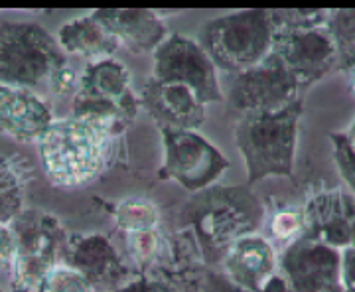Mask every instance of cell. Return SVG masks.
Instances as JSON below:
<instances>
[{"mask_svg": "<svg viewBox=\"0 0 355 292\" xmlns=\"http://www.w3.org/2000/svg\"><path fill=\"white\" fill-rule=\"evenodd\" d=\"M304 99L277 113L241 114L233 127L235 146L247 170V186L272 176L292 178Z\"/></svg>", "mask_w": 355, "mask_h": 292, "instance_id": "cell-1", "label": "cell"}, {"mask_svg": "<svg viewBox=\"0 0 355 292\" xmlns=\"http://www.w3.org/2000/svg\"><path fill=\"white\" fill-rule=\"evenodd\" d=\"M184 217L202 243L203 255L221 251L231 243L253 235L265 219V205L251 186H211L193 196Z\"/></svg>", "mask_w": 355, "mask_h": 292, "instance_id": "cell-2", "label": "cell"}, {"mask_svg": "<svg viewBox=\"0 0 355 292\" xmlns=\"http://www.w3.org/2000/svg\"><path fill=\"white\" fill-rule=\"evenodd\" d=\"M111 140L99 128L71 114L53 121L38 142L46 176L58 188L87 186L101 176Z\"/></svg>", "mask_w": 355, "mask_h": 292, "instance_id": "cell-3", "label": "cell"}, {"mask_svg": "<svg viewBox=\"0 0 355 292\" xmlns=\"http://www.w3.org/2000/svg\"><path fill=\"white\" fill-rule=\"evenodd\" d=\"M67 65V55L48 30L34 22L0 24V85L50 89L51 77Z\"/></svg>", "mask_w": 355, "mask_h": 292, "instance_id": "cell-4", "label": "cell"}, {"mask_svg": "<svg viewBox=\"0 0 355 292\" xmlns=\"http://www.w3.org/2000/svg\"><path fill=\"white\" fill-rule=\"evenodd\" d=\"M275 24L270 10L254 8L209 20L200 32V46L216 67L241 74L265 62L272 50Z\"/></svg>", "mask_w": 355, "mask_h": 292, "instance_id": "cell-5", "label": "cell"}, {"mask_svg": "<svg viewBox=\"0 0 355 292\" xmlns=\"http://www.w3.org/2000/svg\"><path fill=\"white\" fill-rule=\"evenodd\" d=\"M8 225L14 235L10 289L12 292H40L46 277L64 263L65 227L48 212L26 207Z\"/></svg>", "mask_w": 355, "mask_h": 292, "instance_id": "cell-6", "label": "cell"}, {"mask_svg": "<svg viewBox=\"0 0 355 292\" xmlns=\"http://www.w3.org/2000/svg\"><path fill=\"white\" fill-rule=\"evenodd\" d=\"M164 140V162L158 170L160 180H174L184 190L200 194L221 178L229 160L196 130L160 128Z\"/></svg>", "mask_w": 355, "mask_h": 292, "instance_id": "cell-7", "label": "cell"}, {"mask_svg": "<svg viewBox=\"0 0 355 292\" xmlns=\"http://www.w3.org/2000/svg\"><path fill=\"white\" fill-rule=\"evenodd\" d=\"M153 79L190 87L203 105L223 101L217 67L203 51L200 42L174 34L153 51Z\"/></svg>", "mask_w": 355, "mask_h": 292, "instance_id": "cell-8", "label": "cell"}, {"mask_svg": "<svg viewBox=\"0 0 355 292\" xmlns=\"http://www.w3.org/2000/svg\"><path fill=\"white\" fill-rule=\"evenodd\" d=\"M298 99H304L298 83L275 53L233 77L227 93L229 107L239 114L277 113Z\"/></svg>", "mask_w": 355, "mask_h": 292, "instance_id": "cell-9", "label": "cell"}, {"mask_svg": "<svg viewBox=\"0 0 355 292\" xmlns=\"http://www.w3.org/2000/svg\"><path fill=\"white\" fill-rule=\"evenodd\" d=\"M270 53H275L294 77L302 95L338 69V53L326 26L314 30H279L275 32Z\"/></svg>", "mask_w": 355, "mask_h": 292, "instance_id": "cell-10", "label": "cell"}, {"mask_svg": "<svg viewBox=\"0 0 355 292\" xmlns=\"http://www.w3.org/2000/svg\"><path fill=\"white\" fill-rule=\"evenodd\" d=\"M279 268L294 292H343L342 251L298 237L286 245Z\"/></svg>", "mask_w": 355, "mask_h": 292, "instance_id": "cell-11", "label": "cell"}, {"mask_svg": "<svg viewBox=\"0 0 355 292\" xmlns=\"http://www.w3.org/2000/svg\"><path fill=\"white\" fill-rule=\"evenodd\" d=\"M302 237L322 243L336 251L352 247L355 223V198L342 188L314 194L302 207Z\"/></svg>", "mask_w": 355, "mask_h": 292, "instance_id": "cell-12", "label": "cell"}, {"mask_svg": "<svg viewBox=\"0 0 355 292\" xmlns=\"http://www.w3.org/2000/svg\"><path fill=\"white\" fill-rule=\"evenodd\" d=\"M139 101L160 128L196 130L205 123V105L186 85L162 83L150 77Z\"/></svg>", "mask_w": 355, "mask_h": 292, "instance_id": "cell-13", "label": "cell"}, {"mask_svg": "<svg viewBox=\"0 0 355 292\" xmlns=\"http://www.w3.org/2000/svg\"><path fill=\"white\" fill-rule=\"evenodd\" d=\"M64 263L79 270L93 286L116 289L128 277L111 241L99 233L67 235Z\"/></svg>", "mask_w": 355, "mask_h": 292, "instance_id": "cell-14", "label": "cell"}, {"mask_svg": "<svg viewBox=\"0 0 355 292\" xmlns=\"http://www.w3.org/2000/svg\"><path fill=\"white\" fill-rule=\"evenodd\" d=\"M53 121L50 103L38 93L0 85V135L18 142H40Z\"/></svg>", "mask_w": 355, "mask_h": 292, "instance_id": "cell-15", "label": "cell"}, {"mask_svg": "<svg viewBox=\"0 0 355 292\" xmlns=\"http://www.w3.org/2000/svg\"><path fill=\"white\" fill-rule=\"evenodd\" d=\"M93 16L113 34L119 46L132 53L154 51L166 40V26L160 14L146 8H99Z\"/></svg>", "mask_w": 355, "mask_h": 292, "instance_id": "cell-16", "label": "cell"}, {"mask_svg": "<svg viewBox=\"0 0 355 292\" xmlns=\"http://www.w3.org/2000/svg\"><path fill=\"white\" fill-rule=\"evenodd\" d=\"M221 261L225 277L245 292L257 291L279 268V259L270 241L257 233L231 243Z\"/></svg>", "mask_w": 355, "mask_h": 292, "instance_id": "cell-17", "label": "cell"}, {"mask_svg": "<svg viewBox=\"0 0 355 292\" xmlns=\"http://www.w3.org/2000/svg\"><path fill=\"white\" fill-rule=\"evenodd\" d=\"M58 44L65 53H73L89 64L109 60L119 50V42L105 26L93 16H79L69 20L58 32Z\"/></svg>", "mask_w": 355, "mask_h": 292, "instance_id": "cell-18", "label": "cell"}, {"mask_svg": "<svg viewBox=\"0 0 355 292\" xmlns=\"http://www.w3.org/2000/svg\"><path fill=\"white\" fill-rule=\"evenodd\" d=\"M77 93L119 103L135 111H139L140 107L139 97L130 91L128 69L113 58L89 64L79 77Z\"/></svg>", "mask_w": 355, "mask_h": 292, "instance_id": "cell-19", "label": "cell"}, {"mask_svg": "<svg viewBox=\"0 0 355 292\" xmlns=\"http://www.w3.org/2000/svg\"><path fill=\"white\" fill-rule=\"evenodd\" d=\"M32 168L22 154L0 156V223H10L24 209Z\"/></svg>", "mask_w": 355, "mask_h": 292, "instance_id": "cell-20", "label": "cell"}, {"mask_svg": "<svg viewBox=\"0 0 355 292\" xmlns=\"http://www.w3.org/2000/svg\"><path fill=\"white\" fill-rule=\"evenodd\" d=\"M137 113L139 111L123 107L119 103L99 99V97H89V95H81V93L73 95V105H71L73 119L85 121L95 128H99L109 139L119 137L128 127V123L137 117Z\"/></svg>", "mask_w": 355, "mask_h": 292, "instance_id": "cell-21", "label": "cell"}, {"mask_svg": "<svg viewBox=\"0 0 355 292\" xmlns=\"http://www.w3.org/2000/svg\"><path fill=\"white\" fill-rule=\"evenodd\" d=\"M326 30L338 53V69L349 71L355 67V8L328 10Z\"/></svg>", "mask_w": 355, "mask_h": 292, "instance_id": "cell-22", "label": "cell"}, {"mask_svg": "<svg viewBox=\"0 0 355 292\" xmlns=\"http://www.w3.org/2000/svg\"><path fill=\"white\" fill-rule=\"evenodd\" d=\"M114 221L123 233H140L158 229L160 225V212L150 200L130 198L123 200L114 207Z\"/></svg>", "mask_w": 355, "mask_h": 292, "instance_id": "cell-23", "label": "cell"}, {"mask_svg": "<svg viewBox=\"0 0 355 292\" xmlns=\"http://www.w3.org/2000/svg\"><path fill=\"white\" fill-rule=\"evenodd\" d=\"M275 32L279 30H314L326 26L328 10L322 8H288V10H270Z\"/></svg>", "mask_w": 355, "mask_h": 292, "instance_id": "cell-24", "label": "cell"}, {"mask_svg": "<svg viewBox=\"0 0 355 292\" xmlns=\"http://www.w3.org/2000/svg\"><path fill=\"white\" fill-rule=\"evenodd\" d=\"M40 292H95V286L79 270L60 263L42 282Z\"/></svg>", "mask_w": 355, "mask_h": 292, "instance_id": "cell-25", "label": "cell"}, {"mask_svg": "<svg viewBox=\"0 0 355 292\" xmlns=\"http://www.w3.org/2000/svg\"><path fill=\"white\" fill-rule=\"evenodd\" d=\"M125 243H127L128 257L137 263V265H146L154 259H158L160 249H162V239L158 229L150 231H140V233H125Z\"/></svg>", "mask_w": 355, "mask_h": 292, "instance_id": "cell-26", "label": "cell"}, {"mask_svg": "<svg viewBox=\"0 0 355 292\" xmlns=\"http://www.w3.org/2000/svg\"><path fill=\"white\" fill-rule=\"evenodd\" d=\"M268 233L272 239L280 243H292L304 233V219H302V209L294 207H284L277 212L270 223H268Z\"/></svg>", "mask_w": 355, "mask_h": 292, "instance_id": "cell-27", "label": "cell"}, {"mask_svg": "<svg viewBox=\"0 0 355 292\" xmlns=\"http://www.w3.org/2000/svg\"><path fill=\"white\" fill-rule=\"evenodd\" d=\"M330 140L334 146V162L338 166V172L343 182L347 184L349 194L355 198V154L347 148L345 137L340 132H331Z\"/></svg>", "mask_w": 355, "mask_h": 292, "instance_id": "cell-28", "label": "cell"}, {"mask_svg": "<svg viewBox=\"0 0 355 292\" xmlns=\"http://www.w3.org/2000/svg\"><path fill=\"white\" fill-rule=\"evenodd\" d=\"M113 292H174L172 289H168L164 282H158V280L148 279L144 275L139 277H127L123 280Z\"/></svg>", "mask_w": 355, "mask_h": 292, "instance_id": "cell-29", "label": "cell"}, {"mask_svg": "<svg viewBox=\"0 0 355 292\" xmlns=\"http://www.w3.org/2000/svg\"><path fill=\"white\" fill-rule=\"evenodd\" d=\"M77 89H79V77L69 65H65L64 69H60L51 77L50 91H53L55 95H76Z\"/></svg>", "mask_w": 355, "mask_h": 292, "instance_id": "cell-30", "label": "cell"}, {"mask_svg": "<svg viewBox=\"0 0 355 292\" xmlns=\"http://www.w3.org/2000/svg\"><path fill=\"white\" fill-rule=\"evenodd\" d=\"M14 261V235L8 223H0V270H8Z\"/></svg>", "mask_w": 355, "mask_h": 292, "instance_id": "cell-31", "label": "cell"}, {"mask_svg": "<svg viewBox=\"0 0 355 292\" xmlns=\"http://www.w3.org/2000/svg\"><path fill=\"white\" fill-rule=\"evenodd\" d=\"M342 289L355 292V249L352 247L342 251Z\"/></svg>", "mask_w": 355, "mask_h": 292, "instance_id": "cell-32", "label": "cell"}, {"mask_svg": "<svg viewBox=\"0 0 355 292\" xmlns=\"http://www.w3.org/2000/svg\"><path fill=\"white\" fill-rule=\"evenodd\" d=\"M205 292H245L243 289H239L235 282H231V280L223 275V277H209V280L205 282Z\"/></svg>", "mask_w": 355, "mask_h": 292, "instance_id": "cell-33", "label": "cell"}, {"mask_svg": "<svg viewBox=\"0 0 355 292\" xmlns=\"http://www.w3.org/2000/svg\"><path fill=\"white\" fill-rule=\"evenodd\" d=\"M343 137H345V144H347V148L355 154V121H354V125L349 127V130H347Z\"/></svg>", "mask_w": 355, "mask_h": 292, "instance_id": "cell-34", "label": "cell"}, {"mask_svg": "<svg viewBox=\"0 0 355 292\" xmlns=\"http://www.w3.org/2000/svg\"><path fill=\"white\" fill-rule=\"evenodd\" d=\"M347 74V81H349V89H352V93H354L355 97V67H352L349 71H345Z\"/></svg>", "mask_w": 355, "mask_h": 292, "instance_id": "cell-35", "label": "cell"}, {"mask_svg": "<svg viewBox=\"0 0 355 292\" xmlns=\"http://www.w3.org/2000/svg\"><path fill=\"white\" fill-rule=\"evenodd\" d=\"M352 249H355V223H354V233H352Z\"/></svg>", "mask_w": 355, "mask_h": 292, "instance_id": "cell-36", "label": "cell"}, {"mask_svg": "<svg viewBox=\"0 0 355 292\" xmlns=\"http://www.w3.org/2000/svg\"><path fill=\"white\" fill-rule=\"evenodd\" d=\"M0 292H2V291H0Z\"/></svg>", "mask_w": 355, "mask_h": 292, "instance_id": "cell-37", "label": "cell"}]
</instances>
